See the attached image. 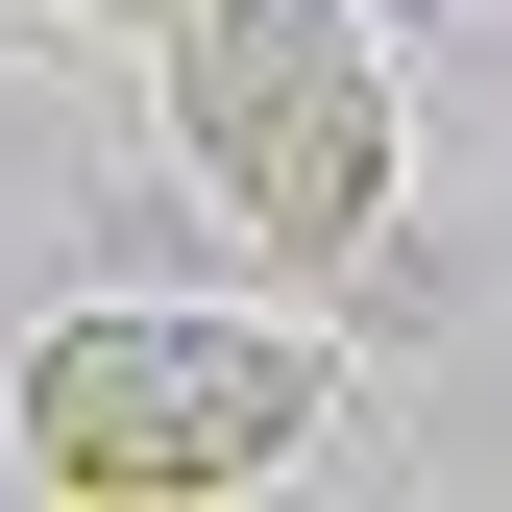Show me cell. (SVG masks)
Returning <instances> with one entry per match:
<instances>
[{
    "instance_id": "obj_3",
    "label": "cell",
    "mask_w": 512,
    "mask_h": 512,
    "mask_svg": "<svg viewBox=\"0 0 512 512\" xmlns=\"http://www.w3.org/2000/svg\"><path fill=\"white\" fill-rule=\"evenodd\" d=\"M98 25H171V0H98Z\"/></svg>"
},
{
    "instance_id": "obj_2",
    "label": "cell",
    "mask_w": 512,
    "mask_h": 512,
    "mask_svg": "<svg viewBox=\"0 0 512 512\" xmlns=\"http://www.w3.org/2000/svg\"><path fill=\"white\" fill-rule=\"evenodd\" d=\"M317 415H342V366L269 342V317H49L25 391H0V439H25L49 512H220Z\"/></svg>"
},
{
    "instance_id": "obj_1",
    "label": "cell",
    "mask_w": 512,
    "mask_h": 512,
    "mask_svg": "<svg viewBox=\"0 0 512 512\" xmlns=\"http://www.w3.org/2000/svg\"><path fill=\"white\" fill-rule=\"evenodd\" d=\"M171 147L269 269H366L415 220V98L342 0H171Z\"/></svg>"
}]
</instances>
